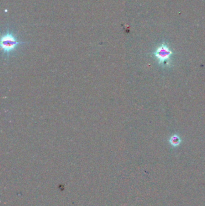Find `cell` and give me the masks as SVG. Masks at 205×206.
Masks as SVG:
<instances>
[{
	"instance_id": "cell-3",
	"label": "cell",
	"mask_w": 205,
	"mask_h": 206,
	"mask_svg": "<svg viewBox=\"0 0 205 206\" xmlns=\"http://www.w3.org/2000/svg\"><path fill=\"white\" fill-rule=\"evenodd\" d=\"M169 142L173 147H176L180 145V144L181 142V139L179 135L175 134L170 138V139L169 140Z\"/></svg>"
},
{
	"instance_id": "cell-1",
	"label": "cell",
	"mask_w": 205,
	"mask_h": 206,
	"mask_svg": "<svg viewBox=\"0 0 205 206\" xmlns=\"http://www.w3.org/2000/svg\"><path fill=\"white\" fill-rule=\"evenodd\" d=\"M25 42L17 41L15 35L10 33L9 30L6 34H4L1 39V49L5 53L9 54V53L13 51L18 45L25 44Z\"/></svg>"
},
{
	"instance_id": "cell-2",
	"label": "cell",
	"mask_w": 205,
	"mask_h": 206,
	"mask_svg": "<svg viewBox=\"0 0 205 206\" xmlns=\"http://www.w3.org/2000/svg\"><path fill=\"white\" fill-rule=\"evenodd\" d=\"M173 53L167 44L162 43L156 48L154 55L160 65H167Z\"/></svg>"
}]
</instances>
